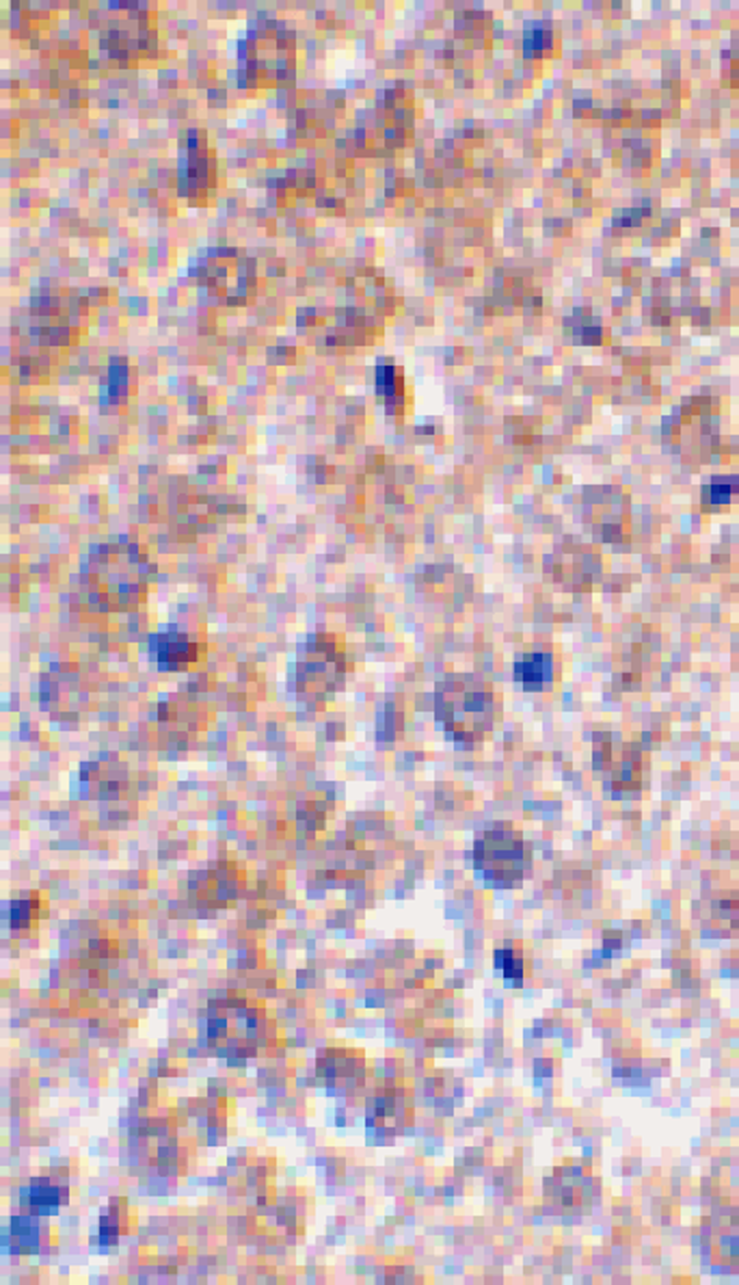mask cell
Segmentation results:
<instances>
[{"mask_svg": "<svg viewBox=\"0 0 739 1285\" xmlns=\"http://www.w3.org/2000/svg\"><path fill=\"white\" fill-rule=\"evenodd\" d=\"M434 717L452 743L474 750L498 728L502 706L496 688L485 677L454 673L437 684Z\"/></svg>", "mask_w": 739, "mask_h": 1285, "instance_id": "6da1fadb", "label": "cell"}, {"mask_svg": "<svg viewBox=\"0 0 739 1285\" xmlns=\"http://www.w3.org/2000/svg\"><path fill=\"white\" fill-rule=\"evenodd\" d=\"M83 571L90 596L105 611L126 613L147 596L154 565L139 543L119 539L94 547Z\"/></svg>", "mask_w": 739, "mask_h": 1285, "instance_id": "7a4b0ae2", "label": "cell"}, {"mask_svg": "<svg viewBox=\"0 0 739 1285\" xmlns=\"http://www.w3.org/2000/svg\"><path fill=\"white\" fill-rule=\"evenodd\" d=\"M474 868L491 887H520L532 872V847L513 825H493L474 845Z\"/></svg>", "mask_w": 739, "mask_h": 1285, "instance_id": "3957f363", "label": "cell"}, {"mask_svg": "<svg viewBox=\"0 0 739 1285\" xmlns=\"http://www.w3.org/2000/svg\"><path fill=\"white\" fill-rule=\"evenodd\" d=\"M346 675V651L333 635H312L297 660V691L308 697H326Z\"/></svg>", "mask_w": 739, "mask_h": 1285, "instance_id": "277c9868", "label": "cell"}, {"mask_svg": "<svg viewBox=\"0 0 739 1285\" xmlns=\"http://www.w3.org/2000/svg\"><path fill=\"white\" fill-rule=\"evenodd\" d=\"M152 656L154 660L169 671H178V669H187L195 662H200L204 645L200 641V637L191 635V633H180V630H167V633H158L156 637H152Z\"/></svg>", "mask_w": 739, "mask_h": 1285, "instance_id": "5b68a950", "label": "cell"}, {"mask_svg": "<svg viewBox=\"0 0 739 1285\" xmlns=\"http://www.w3.org/2000/svg\"><path fill=\"white\" fill-rule=\"evenodd\" d=\"M707 1236L716 1262L725 1266H739V1207H727L712 1214Z\"/></svg>", "mask_w": 739, "mask_h": 1285, "instance_id": "8992f818", "label": "cell"}, {"mask_svg": "<svg viewBox=\"0 0 739 1285\" xmlns=\"http://www.w3.org/2000/svg\"><path fill=\"white\" fill-rule=\"evenodd\" d=\"M318 1063H326V1068L318 1065L320 1071L329 1077H335L339 1082H357L366 1075V1059L363 1052L359 1050H350V1048H337L326 1052V1059H320Z\"/></svg>", "mask_w": 739, "mask_h": 1285, "instance_id": "52a82bcc", "label": "cell"}, {"mask_svg": "<svg viewBox=\"0 0 739 1285\" xmlns=\"http://www.w3.org/2000/svg\"><path fill=\"white\" fill-rule=\"evenodd\" d=\"M515 675L524 684L526 691H532V693L545 691V686L553 677L551 656L543 653V651H532V653L522 656L515 664Z\"/></svg>", "mask_w": 739, "mask_h": 1285, "instance_id": "ba28073f", "label": "cell"}, {"mask_svg": "<svg viewBox=\"0 0 739 1285\" xmlns=\"http://www.w3.org/2000/svg\"><path fill=\"white\" fill-rule=\"evenodd\" d=\"M701 929L716 935L739 931V900L718 898L707 905V913L701 916Z\"/></svg>", "mask_w": 739, "mask_h": 1285, "instance_id": "9c48e42d", "label": "cell"}, {"mask_svg": "<svg viewBox=\"0 0 739 1285\" xmlns=\"http://www.w3.org/2000/svg\"><path fill=\"white\" fill-rule=\"evenodd\" d=\"M493 964L504 974V978L509 982H515V985H522L524 978L529 974L528 953L522 942H509L506 946L498 948Z\"/></svg>", "mask_w": 739, "mask_h": 1285, "instance_id": "30bf717a", "label": "cell"}, {"mask_svg": "<svg viewBox=\"0 0 739 1285\" xmlns=\"http://www.w3.org/2000/svg\"><path fill=\"white\" fill-rule=\"evenodd\" d=\"M409 1110H412V1108L407 1106V1101L401 1097V1093H398V1091H385V1093L377 1095V1097H374V1104L370 1106V1112H372V1115H374L379 1121H383V1123H385L388 1119H392V1121H396V1123H398V1121H401V1117H403L405 1112H409Z\"/></svg>", "mask_w": 739, "mask_h": 1285, "instance_id": "8fae6325", "label": "cell"}, {"mask_svg": "<svg viewBox=\"0 0 739 1285\" xmlns=\"http://www.w3.org/2000/svg\"><path fill=\"white\" fill-rule=\"evenodd\" d=\"M59 1205V1190L52 1186H31V1207L50 1214Z\"/></svg>", "mask_w": 739, "mask_h": 1285, "instance_id": "7c38bea8", "label": "cell"}]
</instances>
